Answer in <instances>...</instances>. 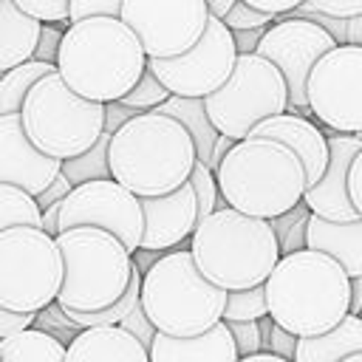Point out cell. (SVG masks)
Here are the masks:
<instances>
[{
  "mask_svg": "<svg viewBox=\"0 0 362 362\" xmlns=\"http://www.w3.org/2000/svg\"><path fill=\"white\" fill-rule=\"evenodd\" d=\"M147 54L119 17H88L71 23L57 54L62 82L90 102H119L141 79Z\"/></svg>",
  "mask_w": 362,
  "mask_h": 362,
  "instance_id": "obj_1",
  "label": "cell"
},
{
  "mask_svg": "<svg viewBox=\"0 0 362 362\" xmlns=\"http://www.w3.org/2000/svg\"><path fill=\"white\" fill-rule=\"evenodd\" d=\"M266 303L274 325L300 339L320 337L351 314V277L317 249L280 255L266 280Z\"/></svg>",
  "mask_w": 362,
  "mask_h": 362,
  "instance_id": "obj_2",
  "label": "cell"
},
{
  "mask_svg": "<svg viewBox=\"0 0 362 362\" xmlns=\"http://www.w3.org/2000/svg\"><path fill=\"white\" fill-rule=\"evenodd\" d=\"M107 161L113 181L136 198H158L189 181L198 153L178 119L147 110L110 136Z\"/></svg>",
  "mask_w": 362,
  "mask_h": 362,
  "instance_id": "obj_3",
  "label": "cell"
},
{
  "mask_svg": "<svg viewBox=\"0 0 362 362\" xmlns=\"http://www.w3.org/2000/svg\"><path fill=\"white\" fill-rule=\"evenodd\" d=\"M215 181L226 206L263 221L294 209L308 187L305 167L291 147L255 136L232 144L215 170Z\"/></svg>",
  "mask_w": 362,
  "mask_h": 362,
  "instance_id": "obj_4",
  "label": "cell"
},
{
  "mask_svg": "<svg viewBox=\"0 0 362 362\" xmlns=\"http://www.w3.org/2000/svg\"><path fill=\"white\" fill-rule=\"evenodd\" d=\"M189 255L212 286L240 291L269 280L280 260V243L269 221L223 204L195 226Z\"/></svg>",
  "mask_w": 362,
  "mask_h": 362,
  "instance_id": "obj_5",
  "label": "cell"
},
{
  "mask_svg": "<svg viewBox=\"0 0 362 362\" xmlns=\"http://www.w3.org/2000/svg\"><path fill=\"white\" fill-rule=\"evenodd\" d=\"M139 303L158 334L198 337L223 320L226 291L198 272L189 249H173L141 274Z\"/></svg>",
  "mask_w": 362,
  "mask_h": 362,
  "instance_id": "obj_6",
  "label": "cell"
},
{
  "mask_svg": "<svg viewBox=\"0 0 362 362\" xmlns=\"http://www.w3.org/2000/svg\"><path fill=\"white\" fill-rule=\"evenodd\" d=\"M54 240L62 255V286L57 294L62 308L102 311L124 294L136 266L116 235L96 226H74Z\"/></svg>",
  "mask_w": 362,
  "mask_h": 362,
  "instance_id": "obj_7",
  "label": "cell"
},
{
  "mask_svg": "<svg viewBox=\"0 0 362 362\" xmlns=\"http://www.w3.org/2000/svg\"><path fill=\"white\" fill-rule=\"evenodd\" d=\"M20 119L31 144L59 161L82 156L105 133V105L74 93L57 71L28 90Z\"/></svg>",
  "mask_w": 362,
  "mask_h": 362,
  "instance_id": "obj_8",
  "label": "cell"
},
{
  "mask_svg": "<svg viewBox=\"0 0 362 362\" xmlns=\"http://www.w3.org/2000/svg\"><path fill=\"white\" fill-rule=\"evenodd\" d=\"M62 286V255L40 226L0 232V305L20 314H40L57 303Z\"/></svg>",
  "mask_w": 362,
  "mask_h": 362,
  "instance_id": "obj_9",
  "label": "cell"
},
{
  "mask_svg": "<svg viewBox=\"0 0 362 362\" xmlns=\"http://www.w3.org/2000/svg\"><path fill=\"white\" fill-rule=\"evenodd\" d=\"M204 105L215 130L240 141L260 122L288 110V88L277 65L260 54H238L229 79L204 96Z\"/></svg>",
  "mask_w": 362,
  "mask_h": 362,
  "instance_id": "obj_10",
  "label": "cell"
},
{
  "mask_svg": "<svg viewBox=\"0 0 362 362\" xmlns=\"http://www.w3.org/2000/svg\"><path fill=\"white\" fill-rule=\"evenodd\" d=\"M308 107L334 133H362V48L337 45L308 74Z\"/></svg>",
  "mask_w": 362,
  "mask_h": 362,
  "instance_id": "obj_11",
  "label": "cell"
},
{
  "mask_svg": "<svg viewBox=\"0 0 362 362\" xmlns=\"http://www.w3.org/2000/svg\"><path fill=\"white\" fill-rule=\"evenodd\" d=\"M235 59H238V48L232 31L223 25L221 17H209L201 40L189 51L167 59L147 57V68L173 96L204 99L229 79Z\"/></svg>",
  "mask_w": 362,
  "mask_h": 362,
  "instance_id": "obj_12",
  "label": "cell"
},
{
  "mask_svg": "<svg viewBox=\"0 0 362 362\" xmlns=\"http://www.w3.org/2000/svg\"><path fill=\"white\" fill-rule=\"evenodd\" d=\"M209 17L206 0H124L119 14L153 59L189 51L201 40Z\"/></svg>",
  "mask_w": 362,
  "mask_h": 362,
  "instance_id": "obj_13",
  "label": "cell"
},
{
  "mask_svg": "<svg viewBox=\"0 0 362 362\" xmlns=\"http://www.w3.org/2000/svg\"><path fill=\"white\" fill-rule=\"evenodd\" d=\"M331 48H337L334 37L317 23L303 20V17L280 14L266 28L255 54H260L263 59L280 68L286 88H288V113H300L305 119L311 116L308 96H305L308 74L320 62V57H325Z\"/></svg>",
  "mask_w": 362,
  "mask_h": 362,
  "instance_id": "obj_14",
  "label": "cell"
},
{
  "mask_svg": "<svg viewBox=\"0 0 362 362\" xmlns=\"http://www.w3.org/2000/svg\"><path fill=\"white\" fill-rule=\"evenodd\" d=\"M74 226H96L116 235L133 255L141 243L144 215L141 201L113 178L88 181L68 192L59 209V232Z\"/></svg>",
  "mask_w": 362,
  "mask_h": 362,
  "instance_id": "obj_15",
  "label": "cell"
},
{
  "mask_svg": "<svg viewBox=\"0 0 362 362\" xmlns=\"http://www.w3.org/2000/svg\"><path fill=\"white\" fill-rule=\"evenodd\" d=\"M62 161L40 153L23 130L20 113L0 116V184L40 195L59 175Z\"/></svg>",
  "mask_w": 362,
  "mask_h": 362,
  "instance_id": "obj_16",
  "label": "cell"
},
{
  "mask_svg": "<svg viewBox=\"0 0 362 362\" xmlns=\"http://www.w3.org/2000/svg\"><path fill=\"white\" fill-rule=\"evenodd\" d=\"M362 150V139L351 133H328V167L322 178L311 187H305L303 204L311 209V215L325 221H356L359 212L348 192V170Z\"/></svg>",
  "mask_w": 362,
  "mask_h": 362,
  "instance_id": "obj_17",
  "label": "cell"
},
{
  "mask_svg": "<svg viewBox=\"0 0 362 362\" xmlns=\"http://www.w3.org/2000/svg\"><path fill=\"white\" fill-rule=\"evenodd\" d=\"M139 201H141V215H144V232H141L139 249L164 255L181 240L192 238L198 226V201H195L189 181L167 195L139 198Z\"/></svg>",
  "mask_w": 362,
  "mask_h": 362,
  "instance_id": "obj_18",
  "label": "cell"
},
{
  "mask_svg": "<svg viewBox=\"0 0 362 362\" xmlns=\"http://www.w3.org/2000/svg\"><path fill=\"white\" fill-rule=\"evenodd\" d=\"M249 136L255 139H274L286 147H291L303 167H305V178H308V187L317 184L328 167V136L305 116L300 113H280V116H272L266 122H260Z\"/></svg>",
  "mask_w": 362,
  "mask_h": 362,
  "instance_id": "obj_19",
  "label": "cell"
},
{
  "mask_svg": "<svg viewBox=\"0 0 362 362\" xmlns=\"http://www.w3.org/2000/svg\"><path fill=\"white\" fill-rule=\"evenodd\" d=\"M150 362H238V348L229 325L221 320L198 337H167L156 334L150 345Z\"/></svg>",
  "mask_w": 362,
  "mask_h": 362,
  "instance_id": "obj_20",
  "label": "cell"
},
{
  "mask_svg": "<svg viewBox=\"0 0 362 362\" xmlns=\"http://www.w3.org/2000/svg\"><path fill=\"white\" fill-rule=\"evenodd\" d=\"M65 362H150V354L122 325H99L76 331L65 345Z\"/></svg>",
  "mask_w": 362,
  "mask_h": 362,
  "instance_id": "obj_21",
  "label": "cell"
},
{
  "mask_svg": "<svg viewBox=\"0 0 362 362\" xmlns=\"http://www.w3.org/2000/svg\"><path fill=\"white\" fill-rule=\"evenodd\" d=\"M305 249H317L334 257L348 277H362V218L325 221V218L308 215Z\"/></svg>",
  "mask_w": 362,
  "mask_h": 362,
  "instance_id": "obj_22",
  "label": "cell"
},
{
  "mask_svg": "<svg viewBox=\"0 0 362 362\" xmlns=\"http://www.w3.org/2000/svg\"><path fill=\"white\" fill-rule=\"evenodd\" d=\"M42 23L23 14L11 0H0V74L34 59Z\"/></svg>",
  "mask_w": 362,
  "mask_h": 362,
  "instance_id": "obj_23",
  "label": "cell"
},
{
  "mask_svg": "<svg viewBox=\"0 0 362 362\" xmlns=\"http://www.w3.org/2000/svg\"><path fill=\"white\" fill-rule=\"evenodd\" d=\"M362 354V317L348 314L339 325L320 337H303L297 342L294 362H342Z\"/></svg>",
  "mask_w": 362,
  "mask_h": 362,
  "instance_id": "obj_24",
  "label": "cell"
},
{
  "mask_svg": "<svg viewBox=\"0 0 362 362\" xmlns=\"http://www.w3.org/2000/svg\"><path fill=\"white\" fill-rule=\"evenodd\" d=\"M156 113H164V116L178 119V122L189 130V136H192V141H195L198 161H204V164L209 167L212 147H215V141H218V136H221V133H218V130H215V124L209 122V113H206L204 99L170 96L167 102H161V105L156 107Z\"/></svg>",
  "mask_w": 362,
  "mask_h": 362,
  "instance_id": "obj_25",
  "label": "cell"
},
{
  "mask_svg": "<svg viewBox=\"0 0 362 362\" xmlns=\"http://www.w3.org/2000/svg\"><path fill=\"white\" fill-rule=\"evenodd\" d=\"M0 362H65V345L54 334L31 325L0 339Z\"/></svg>",
  "mask_w": 362,
  "mask_h": 362,
  "instance_id": "obj_26",
  "label": "cell"
},
{
  "mask_svg": "<svg viewBox=\"0 0 362 362\" xmlns=\"http://www.w3.org/2000/svg\"><path fill=\"white\" fill-rule=\"evenodd\" d=\"M57 65L51 62H40V59H28L11 71H6L0 76V116H11L23 110V102L28 96V90L48 74H54Z\"/></svg>",
  "mask_w": 362,
  "mask_h": 362,
  "instance_id": "obj_27",
  "label": "cell"
},
{
  "mask_svg": "<svg viewBox=\"0 0 362 362\" xmlns=\"http://www.w3.org/2000/svg\"><path fill=\"white\" fill-rule=\"evenodd\" d=\"M107 147H110V133H102L99 141L85 150L82 156L76 158H65L62 161V175L79 187V184H88V181H102V178H113L110 175V161H107Z\"/></svg>",
  "mask_w": 362,
  "mask_h": 362,
  "instance_id": "obj_28",
  "label": "cell"
},
{
  "mask_svg": "<svg viewBox=\"0 0 362 362\" xmlns=\"http://www.w3.org/2000/svg\"><path fill=\"white\" fill-rule=\"evenodd\" d=\"M11 226H40L42 229V209L37 206V198L0 184V232L11 229Z\"/></svg>",
  "mask_w": 362,
  "mask_h": 362,
  "instance_id": "obj_29",
  "label": "cell"
},
{
  "mask_svg": "<svg viewBox=\"0 0 362 362\" xmlns=\"http://www.w3.org/2000/svg\"><path fill=\"white\" fill-rule=\"evenodd\" d=\"M308 215L311 209L300 201L294 209L272 218V229H274V238L280 243V255H291V252H300L305 249V226H308Z\"/></svg>",
  "mask_w": 362,
  "mask_h": 362,
  "instance_id": "obj_30",
  "label": "cell"
},
{
  "mask_svg": "<svg viewBox=\"0 0 362 362\" xmlns=\"http://www.w3.org/2000/svg\"><path fill=\"white\" fill-rule=\"evenodd\" d=\"M269 317V303H266V283L240 288V291H226V308L223 320L229 322H246V320H263Z\"/></svg>",
  "mask_w": 362,
  "mask_h": 362,
  "instance_id": "obj_31",
  "label": "cell"
},
{
  "mask_svg": "<svg viewBox=\"0 0 362 362\" xmlns=\"http://www.w3.org/2000/svg\"><path fill=\"white\" fill-rule=\"evenodd\" d=\"M173 93L156 79V74L150 71V68H144V74H141V79L133 85V90L130 93H124L119 102L122 105H127V107H133V110H139V113H147V110H156L161 102H167Z\"/></svg>",
  "mask_w": 362,
  "mask_h": 362,
  "instance_id": "obj_32",
  "label": "cell"
},
{
  "mask_svg": "<svg viewBox=\"0 0 362 362\" xmlns=\"http://www.w3.org/2000/svg\"><path fill=\"white\" fill-rule=\"evenodd\" d=\"M189 187L195 192V201H198V223L212 215L221 204V192H218V181H215V173L204 164V161H195L192 173H189Z\"/></svg>",
  "mask_w": 362,
  "mask_h": 362,
  "instance_id": "obj_33",
  "label": "cell"
},
{
  "mask_svg": "<svg viewBox=\"0 0 362 362\" xmlns=\"http://www.w3.org/2000/svg\"><path fill=\"white\" fill-rule=\"evenodd\" d=\"M221 20H223V25H226L229 31H246V28H266V25H272L277 17L269 14V11H260V8L249 6V3H243V0H235L232 8H229Z\"/></svg>",
  "mask_w": 362,
  "mask_h": 362,
  "instance_id": "obj_34",
  "label": "cell"
},
{
  "mask_svg": "<svg viewBox=\"0 0 362 362\" xmlns=\"http://www.w3.org/2000/svg\"><path fill=\"white\" fill-rule=\"evenodd\" d=\"M23 14L40 20V23H54V25H71L68 23V11L71 3L68 0H11Z\"/></svg>",
  "mask_w": 362,
  "mask_h": 362,
  "instance_id": "obj_35",
  "label": "cell"
},
{
  "mask_svg": "<svg viewBox=\"0 0 362 362\" xmlns=\"http://www.w3.org/2000/svg\"><path fill=\"white\" fill-rule=\"evenodd\" d=\"M229 334L235 339V348H238V356H252V354H260L263 351V339H260V325L257 320H246V322H229Z\"/></svg>",
  "mask_w": 362,
  "mask_h": 362,
  "instance_id": "obj_36",
  "label": "cell"
},
{
  "mask_svg": "<svg viewBox=\"0 0 362 362\" xmlns=\"http://www.w3.org/2000/svg\"><path fill=\"white\" fill-rule=\"evenodd\" d=\"M68 23H79L88 17H119L124 0H68Z\"/></svg>",
  "mask_w": 362,
  "mask_h": 362,
  "instance_id": "obj_37",
  "label": "cell"
},
{
  "mask_svg": "<svg viewBox=\"0 0 362 362\" xmlns=\"http://www.w3.org/2000/svg\"><path fill=\"white\" fill-rule=\"evenodd\" d=\"M119 325H122L127 334H133V337H136L147 351H150V345H153V339H156V334H158V331H156V325L147 320V314H144L141 303H139L127 317H122V322H119Z\"/></svg>",
  "mask_w": 362,
  "mask_h": 362,
  "instance_id": "obj_38",
  "label": "cell"
},
{
  "mask_svg": "<svg viewBox=\"0 0 362 362\" xmlns=\"http://www.w3.org/2000/svg\"><path fill=\"white\" fill-rule=\"evenodd\" d=\"M297 342H300V337H294L291 331H286V328H280V325H272L269 337L263 339V351H266V354H274V356H283V359H288V362H294Z\"/></svg>",
  "mask_w": 362,
  "mask_h": 362,
  "instance_id": "obj_39",
  "label": "cell"
},
{
  "mask_svg": "<svg viewBox=\"0 0 362 362\" xmlns=\"http://www.w3.org/2000/svg\"><path fill=\"white\" fill-rule=\"evenodd\" d=\"M62 34H65V28H59V25H54V23H42V31H40V42H37L34 59L57 65V54H59Z\"/></svg>",
  "mask_w": 362,
  "mask_h": 362,
  "instance_id": "obj_40",
  "label": "cell"
},
{
  "mask_svg": "<svg viewBox=\"0 0 362 362\" xmlns=\"http://www.w3.org/2000/svg\"><path fill=\"white\" fill-rule=\"evenodd\" d=\"M305 6L328 17H342V20L362 14V0H305Z\"/></svg>",
  "mask_w": 362,
  "mask_h": 362,
  "instance_id": "obj_41",
  "label": "cell"
},
{
  "mask_svg": "<svg viewBox=\"0 0 362 362\" xmlns=\"http://www.w3.org/2000/svg\"><path fill=\"white\" fill-rule=\"evenodd\" d=\"M34 317L37 314H20V311H8L0 305V339L17 334V331H25L34 325Z\"/></svg>",
  "mask_w": 362,
  "mask_h": 362,
  "instance_id": "obj_42",
  "label": "cell"
},
{
  "mask_svg": "<svg viewBox=\"0 0 362 362\" xmlns=\"http://www.w3.org/2000/svg\"><path fill=\"white\" fill-rule=\"evenodd\" d=\"M71 189H74V184H71V181H68V178L59 173V175H57L51 184H48V189H42V192L37 195V206H40V209H48L51 204H59V201H65Z\"/></svg>",
  "mask_w": 362,
  "mask_h": 362,
  "instance_id": "obj_43",
  "label": "cell"
},
{
  "mask_svg": "<svg viewBox=\"0 0 362 362\" xmlns=\"http://www.w3.org/2000/svg\"><path fill=\"white\" fill-rule=\"evenodd\" d=\"M133 116H139V110H133V107H127V105H122V102H107L105 105V133H116L124 122H130Z\"/></svg>",
  "mask_w": 362,
  "mask_h": 362,
  "instance_id": "obj_44",
  "label": "cell"
},
{
  "mask_svg": "<svg viewBox=\"0 0 362 362\" xmlns=\"http://www.w3.org/2000/svg\"><path fill=\"white\" fill-rule=\"evenodd\" d=\"M348 192H351V201H354V206L362 218V150L356 153V158L348 170Z\"/></svg>",
  "mask_w": 362,
  "mask_h": 362,
  "instance_id": "obj_45",
  "label": "cell"
},
{
  "mask_svg": "<svg viewBox=\"0 0 362 362\" xmlns=\"http://www.w3.org/2000/svg\"><path fill=\"white\" fill-rule=\"evenodd\" d=\"M269 28V25H266ZM266 28H246V31H232V40H235V48H238V54H255L257 51V45H260V40H263V34H266Z\"/></svg>",
  "mask_w": 362,
  "mask_h": 362,
  "instance_id": "obj_46",
  "label": "cell"
},
{
  "mask_svg": "<svg viewBox=\"0 0 362 362\" xmlns=\"http://www.w3.org/2000/svg\"><path fill=\"white\" fill-rule=\"evenodd\" d=\"M243 3H249V6H255V8H260V11H269V14L280 17V14H288V11H294L297 6H303L305 0H243Z\"/></svg>",
  "mask_w": 362,
  "mask_h": 362,
  "instance_id": "obj_47",
  "label": "cell"
},
{
  "mask_svg": "<svg viewBox=\"0 0 362 362\" xmlns=\"http://www.w3.org/2000/svg\"><path fill=\"white\" fill-rule=\"evenodd\" d=\"M59 209H62V201L51 204L48 209H42V232H48L51 238L59 235Z\"/></svg>",
  "mask_w": 362,
  "mask_h": 362,
  "instance_id": "obj_48",
  "label": "cell"
},
{
  "mask_svg": "<svg viewBox=\"0 0 362 362\" xmlns=\"http://www.w3.org/2000/svg\"><path fill=\"white\" fill-rule=\"evenodd\" d=\"M232 144H235V141H232L229 136H223V133L218 136V141H215V147H212V158H209V170H212V173L218 170V164L223 161V156L232 150Z\"/></svg>",
  "mask_w": 362,
  "mask_h": 362,
  "instance_id": "obj_49",
  "label": "cell"
},
{
  "mask_svg": "<svg viewBox=\"0 0 362 362\" xmlns=\"http://www.w3.org/2000/svg\"><path fill=\"white\" fill-rule=\"evenodd\" d=\"M133 255H136V263H133V266H136L141 274H144V272H147V269H150V266H153V263L161 257L158 252H150V249H136Z\"/></svg>",
  "mask_w": 362,
  "mask_h": 362,
  "instance_id": "obj_50",
  "label": "cell"
},
{
  "mask_svg": "<svg viewBox=\"0 0 362 362\" xmlns=\"http://www.w3.org/2000/svg\"><path fill=\"white\" fill-rule=\"evenodd\" d=\"M362 311V277H351V314L359 317Z\"/></svg>",
  "mask_w": 362,
  "mask_h": 362,
  "instance_id": "obj_51",
  "label": "cell"
},
{
  "mask_svg": "<svg viewBox=\"0 0 362 362\" xmlns=\"http://www.w3.org/2000/svg\"><path fill=\"white\" fill-rule=\"evenodd\" d=\"M348 45H359L362 48V14L348 17Z\"/></svg>",
  "mask_w": 362,
  "mask_h": 362,
  "instance_id": "obj_52",
  "label": "cell"
},
{
  "mask_svg": "<svg viewBox=\"0 0 362 362\" xmlns=\"http://www.w3.org/2000/svg\"><path fill=\"white\" fill-rule=\"evenodd\" d=\"M232 3H235V0H206V6H209V14H212V17H223V14L232 8Z\"/></svg>",
  "mask_w": 362,
  "mask_h": 362,
  "instance_id": "obj_53",
  "label": "cell"
},
{
  "mask_svg": "<svg viewBox=\"0 0 362 362\" xmlns=\"http://www.w3.org/2000/svg\"><path fill=\"white\" fill-rule=\"evenodd\" d=\"M238 362H288V359H283V356H274V354H266V351H260V354H252V356H240Z\"/></svg>",
  "mask_w": 362,
  "mask_h": 362,
  "instance_id": "obj_54",
  "label": "cell"
},
{
  "mask_svg": "<svg viewBox=\"0 0 362 362\" xmlns=\"http://www.w3.org/2000/svg\"><path fill=\"white\" fill-rule=\"evenodd\" d=\"M342 362H362V354H354V356H348V359H342Z\"/></svg>",
  "mask_w": 362,
  "mask_h": 362,
  "instance_id": "obj_55",
  "label": "cell"
},
{
  "mask_svg": "<svg viewBox=\"0 0 362 362\" xmlns=\"http://www.w3.org/2000/svg\"><path fill=\"white\" fill-rule=\"evenodd\" d=\"M359 139H362V133H359Z\"/></svg>",
  "mask_w": 362,
  "mask_h": 362,
  "instance_id": "obj_56",
  "label": "cell"
},
{
  "mask_svg": "<svg viewBox=\"0 0 362 362\" xmlns=\"http://www.w3.org/2000/svg\"><path fill=\"white\" fill-rule=\"evenodd\" d=\"M0 76H3V74H0Z\"/></svg>",
  "mask_w": 362,
  "mask_h": 362,
  "instance_id": "obj_57",
  "label": "cell"
}]
</instances>
